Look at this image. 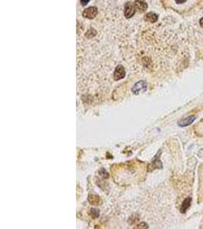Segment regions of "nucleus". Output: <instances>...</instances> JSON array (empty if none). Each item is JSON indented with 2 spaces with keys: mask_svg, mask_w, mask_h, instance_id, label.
Returning <instances> with one entry per match:
<instances>
[{
  "mask_svg": "<svg viewBox=\"0 0 203 229\" xmlns=\"http://www.w3.org/2000/svg\"><path fill=\"white\" fill-rule=\"evenodd\" d=\"M158 16L154 12H149L148 14H146V16H145V19L151 23L155 22L158 20Z\"/></svg>",
  "mask_w": 203,
  "mask_h": 229,
  "instance_id": "obj_9",
  "label": "nucleus"
},
{
  "mask_svg": "<svg viewBox=\"0 0 203 229\" xmlns=\"http://www.w3.org/2000/svg\"><path fill=\"white\" fill-rule=\"evenodd\" d=\"M135 6L131 2L127 3L125 6L124 9V16L126 18H132L135 14Z\"/></svg>",
  "mask_w": 203,
  "mask_h": 229,
  "instance_id": "obj_3",
  "label": "nucleus"
},
{
  "mask_svg": "<svg viewBox=\"0 0 203 229\" xmlns=\"http://www.w3.org/2000/svg\"><path fill=\"white\" fill-rule=\"evenodd\" d=\"M174 1L177 6V7L178 6L182 7L184 9L185 7H188L189 9H190L196 2V0H174Z\"/></svg>",
  "mask_w": 203,
  "mask_h": 229,
  "instance_id": "obj_2",
  "label": "nucleus"
},
{
  "mask_svg": "<svg viewBox=\"0 0 203 229\" xmlns=\"http://www.w3.org/2000/svg\"><path fill=\"white\" fill-rule=\"evenodd\" d=\"M199 24H200L201 27L203 28V18H202L200 20H199Z\"/></svg>",
  "mask_w": 203,
  "mask_h": 229,
  "instance_id": "obj_11",
  "label": "nucleus"
},
{
  "mask_svg": "<svg viewBox=\"0 0 203 229\" xmlns=\"http://www.w3.org/2000/svg\"><path fill=\"white\" fill-rule=\"evenodd\" d=\"M97 9L96 7H89L86 9L83 12V16L89 19H92L97 16Z\"/></svg>",
  "mask_w": 203,
  "mask_h": 229,
  "instance_id": "obj_4",
  "label": "nucleus"
},
{
  "mask_svg": "<svg viewBox=\"0 0 203 229\" xmlns=\"http://www.w3.org/2000/svg\"><path fill=\"white\" fill-rule=\"evenodd\" d=\"M134 6L135 8L141 12L146 11V9H148V4L144 0H136L134 3Z\"/></svg>",
  "mask_w": 203,
  "mask_h": 229,
  "instance_id": "obj_6",
  "label": "nucleus"
},
{
  "mask_svg": "<svg viewBox=\"0 0 203 229\" xmlns=\"http://www.w3.org/2000/svg\"><path fill=\"white\" fill-rule=\"evenodd\" d=\"M125 75H126V72H125L124 68L122 66H118L115 70L114 79L116 80H119L124 78Z\"/></svg>",
  "mask_w": 203,
  "mask_h": 229,
  "instance_id": "obj_7",
  "label": "nucleus"
},
{
  "mask_svg": "<svg viewBox=\"0 0 203 229\" xmlns=\"http://www.w3.org/2000/svg\"><path fill=\"white\" fill-rule=\"evenodd\" d=\"M89 1H90V0H80V2H81V4L82 5V6H85V5H87L88 3H89Z\"/></svg>",
  "mask_w": 203,
  "mask_h": 229,
  "instance_id": "obj_10",
  "label": "nucleus"
},
{
  "mask_svg": "<svg viewBox=\"0 0 203 229\" xmlns=\"http://www.w3.org/2000/svg\"><path fill=\"white\" fill-rule=\"evenodd\" d=\"M191 202H192V198L190 197H188L184 199V201L183 202L182 205H181L180 208V212L181 213H186V211L189 209V208L191 205Z\"/></svg>",
  "mask_w": 203,
  "mask_h": 229,
  "instance_id": "obj_8",
  "label": "nucleus"
},
{
  "mask_svg": "<svg viewBox=\"0 0 203 229\" xmlns=\"http://www.w3.org/2000/svg\"><path fill=\"white\" fill-rule=\"evenodd\" d=\"M146 89H147V83H146V82H145L144 80H141V81H139L134 85V86L132 89V91L135 94H138L140 92L145 91Z\"/></svg>",
  "mask_w": 203,
  "mask_h": 229,
  "instance_id": "obj_1",
  "label": "nucleus"
},
{
  "mask_svg": "<svg viewBox=\"0 0 203 229\" xmlns=\"http://www.w3.org/2000/svg\"><path fill=\"white\" fill-rule=\"evenodd\" d=\"M196 119V117L195 116V115H191V116H189V117H187V118H184V119H182V120H180V121H179L178 125H179V127H182V128L183 127L189 126V125H190Z\"/></svg>",
  "mask_w": 203,
  "mask_h": 229,
  "instance_id": "obj_5",
  "label": "nucleus"
}]
</instances>
